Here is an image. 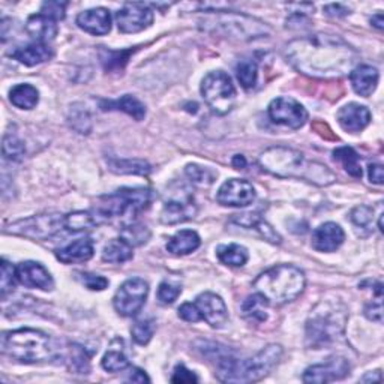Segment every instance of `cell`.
Masks as SVG:
<instances>
[{"label":"cell","instance_id":"20","mask_svg":"<svg viewBox=\"0 0 384 384\" xmlns=\"http://www.w3.org/2000/svg\"><path fill=\"white\" fill-rule=\"evenodd\" d=\"M338 122L341 125V128L351 134H356V132L363 131L369 123H371V111H369L365 106L356 104V102H351V104L344 106L336 114Z\"/></svg>","mask_w":384,"mask_h":384},{"label":"cell","instance_id":"25","mask_svg":"<svg viewBox=\"0 0 384 384\" xmlns=\"http://www.w3.org/2000/svg\"><path fill=\"white\" fill-rule=\"evenodd\" d=\"M94 254H95V245L92 239H79L69 243L68 246L59 249L56 253V257L59 261H62L65 264H72L91 260Z\"/></svg>","mask_w":384,"mask_h":384},{"label":"cell","instance_id":"39","mask_svg":"<svg viewBox=\"0 0 384 384\" xmlns=\"http://www.w3.org/2000/svg\"><path fill=\"white\" fill-rule=\"evenodd\" d=\"M185 173L188 176V179L198 186H209L216 181V177H218V173L213 171L212 168L200 167L197 164H188L185 168Z\"/></svg>","mask_w":384,"mask_h":384},{"label":"cell","instance_id":"1","mask_svg":"<svg viewBox=\"0 0 384 384\" xmlns=\"http://www.w3.org/2000/svg\"><path fill=\"white\" fill-rule=\"evenodd\" d=\"M284 56L303 76L321 80L347 76L359 61V53L347 41L326 34L293 39L287 44Z\"/></svg>","mask_w":384,"mask_h":384},{"label":"cell","instance_id":"55","mask_svg":"<svg viewBox=\"0 0 384 384\" xmlns=\"http://www.w3.org/2000/svg\"><path fill=\"white\" fill-rule=\"evenodd\" d=\"M128 381H132V383H144V381H151V378L147 377V374L144 371H141V369L132 368L131 373H129V377H128Z\"/></svg>","mask_w":384,"mask_h":384},{"label":"cell","instance_id":"3","mask_svg":"<svg viewBox=\"0 0 384 384\" xmlns=\"http://www.w3.org/2000/svg\"><path fill=\"white\" fill-rule=\"evenodd\" d=\"M260 167L281 179H302L317 186H329L336 181V176L324 164L308 161L303 153L284 146L271 147L261 153Z\"/></svg>","mask_w":384,"mask_h":384},{"label":"cell","instance_id":"32","mask_svg":"<svg viewBox=\"0 0 384 384\" xmlns=\"http://www.w3.org/2000/svg\"><path fill=\"white\" fill-rule=\"evenodd\" d=\"M216 256L219 261L230 266V268H242V266L246 264L249 254L248 249L245 246H241L238 243H231V245H223L216 249Z\"/></svg>","mask_w":384,"mask_h":384},{"label":"cell","instance_id":"38","mask_svg":"<svg viewBox=\"0 0 384 384\" xmlns=\"http://www.w3.org/2000/svg\"><path fill=\"white\" fill-rule=\"evenodd\" d=\"M131 50L128 51H111V50H102L101 51V62L102 66L107 72H119L128 64V59L131 56Z\"/></svg>","mask_w":384,"mask_h":384},{"label":"cell","instance_id":"14","mask_svg":"<svg viewBox=\"0 0 384 384\" xmlns=\"http://www.w3.org/2000/svg\"><path fill=\"white\" fill-rule=\"evenodd\" d=\"M350 363L345 358L341 356H333L329 358L328 360H324L323 363L309 366L306 371L303 373L302 380L305 383H332L343 380L350 374Z\"/></svg>","mask_w":384,"mask_h":384},{"label":"cell","instance_id":"40","mask_svg":"<svg viewBox=\"0 0 384 384\" xmlns=\"http://www.w3.org/2000/svg\"><path fill=\"white\" fill-rule=\"evenodd\" d=\"M69 368L76 374H89L91 371V354L84 347L72 345L69 356Z\"/></svg>","mask_w":384,"mask_h":384},{"label":"cell","instance_id":"34","mask_svg":"<svg viewBox=\"0 0 384 384\" xmlns=\"http://www.w3.org/2000/svg\"><path fill=\"white\" fill-rule=\"evenodd\" d=\"M108 167L111 171L119 174H149L151 166L141 159H110Z\"/></svg>","mask_w":384,"mask_h":384},{"label":"cell","instance_id":"51","mask_svg":"<svg viewBox=\"0 0 384 384\" xmlns=\"http://www.w3.org/2000/svg\"><path fill=\"white\" fill-rule=\"evenodd\" d=\"M179 317L188 323H197L203 320L197 305L191 302H186L179 308Z\"/></svg>","mask_w":384,"mask_h":384},{"label":"cell","instance_id":"10","mask_svg":"<svg viewBox=\"0 0 384 384\" xmlns=\"http://www.w3.org/2000/svg\"><path fill=\"white\" fill-rule=\"evenodd\" d=\"M65 227L61 213H41L16 221L6 227V233L32 241H47Z\"/></svg>","mask_w":384,"mask_h":384},{"label":"cell","instance_id":"12","mask_svg":"<svg viewBox=\"0 0 384 384\" xmlns=\"http://www.w3.org/2000/svg\"><path fill=\"white\" fill-rule=\"evenodd\" d=\"M271 121L290 129H299L308 121V111L296 99L279 96L271 102L268 108Z\"/></svg>","mask_w":384,"mask_h":384},{"label":"cell","instance_id":"27","mask_svg":"<svg viewBox=\"0 0 384 384\" xmlns=\"http://www.w3.org/2000/svg\"><path fill=\"white\" fill-rule=\"evenodd\" d=\"M104 110H119L126 113L128 116L134 117L136 121H143L146 117V107L140 99L132 95H123L119 99L114 101H102V106Z\"/></svg>","mask_w":384,"mask_h":384},{"label":"cell","instance_id":"54","mask_svg":"<svg viewBox=\"0 0 384 384\" xmlns=\"http://www.w3.org/2000/svg\"><path fill=\"white\" fill-rule=\"evenodd\" d=\"M324 11H326V14L330 17H344L347 14H350V9L341 4H332L324 6Z\"/></svg>","mask_w":384,"mask_h":384},{"label":"cell","instance_id":"31","mask_svg":"<svg viewBox=\"0 0 384 384\" xmlns=\"http://www.w3.org/2000/svg\"><path fill=\"white\" fill-rule=\"evenodd\" d=\"M333 158L344 167V170L350 176L356 177V179H360L363 174L362 166H360V156L358 155L356 151L353 149V147H348V146L338 147V149L333 151Z\"/></svg>","mask_w":384,"mask_h":384},{"label":"cell","instance_id":"44","mask_svg":"<svg viewBox=\"0 0 384 384\" xmlns=\"http://www.w3.org/2000/svg\"><path fill=\"white\" fill-rule=\"evenodd\" d=\"M2 152L4 156L9 161H21L26 153V147L24 143L16 134H6L4 137Z\"/></svg>","mask_w":384,"mask_h":384},{"label":"cell","instance_id":"46","mask_svg":"<svg viewBox=\"0 0 384 384\" xmlns=\"http://www.w3.org/2000/svg\"><path fill=\"white\" fill-rule=\"evenodd\" d=\"M69 122H71V126L77 132H80V134H89V131H91V126H92L91 116H89L87 110H84V107L77 108V106H74L71 110Z\"/></svg>","mask_w":384,"mask_h":384},{"label":"cell","instance_id":"57","mask_svg":"<svg viewBox=\"0 0 384 384\" xmlns=\"http://www.w3.org/2000/svg\"><path fill=\"white\" fill-rule=\"evenodd\" d=\"M380 380H381V371H374L373 374L369 373V374H366V375L362 378V381H363V383H369V381H380Z\"/></svg>","mask_w":384,"mask_h":384},{"label":"cell","instance_id":"28","mask_svg":"<svg viewBox=\"0 0 384 384\" xmlns=\"http://www.w3.org/2000/svg\"><path fill=\"white\" fill-rule=\"evenodd\" d=\"M9 101L12 106L21 110H32L38 106L39 102V92L38 89L32 84H17L11 89Z\"/></svg>","mask_w":384,"mask_h":384},{"label":"cell","instance_id":"17","mask_svg":"<svg viewBox=\"0 0 384 384\" xmlns=\"http://www.w3.org/2000/svg\"><path fill=\"white\" fill-rule=\"evenodd\" d=\"M17 281L27 288H39L50 291L54 287L50 272L36 261H23L16 268Z\"/></svg>","mask_w":384,"mask_h":384},{"label":"cell","instance_id":"30","mask_svg":"<svg viewBox=\"0 0 384 384\" xmlns=\"http://www.w3.org/2000/svg\"><path fill=\"white\" fill-rule=\"evenodd\" d=\"M268 308H269V300L264 296H261L260 293H257L243 300L242 314L248 321L260 324L268 320Z\"/></svg>","mask_w":384,"mask_h":384},{"label":"cell","instance_id":"41","mask_svg":"<svg viewBox=\"0 0 384 384\" xmlns=\"http://www.w3.org/2000/svg\"><path fill=\"white\" fill-rule=\"evenodd\" d=\"M350 219H351V223L354 224V227H356L358 230L366 231L365 234H369L373 231L374 209L369 208V206H358L356 209L351 211Z\"/></svg>","mask_w":384,"mask_h":384},{"label":"cell","instance_id":"22","mask_svg":"<svg viewBox=\"0 0 384 384\" xmlns=\"http://www.w3.org/2000/svg\"><path fill=\"white\" fill-rule=\"evenodd\" d=\"M378 80H380L378 71L369 65L356 66L350 72V81L353 86V91L363 98L371 96L375 92Z\"/></svg>","mask_w":384,"mask_h":384},{"label":"cell","instance_id":"33","mask_svg":"<svg viewBox=\"0 0 384 384\" xmlns=\"http://www.w3.org/2000/svg\"><path fill=\"white\" fill-rule=\"evenodd\" d=\"M132 258V246L122 238L108 242L102 251V260L111 264H122Z\"/></svg>","mask_w":384,"mask_h":384},{"label":"cell","instance_id":"8","mask_svg":"<svg viewBox=\"0 0 384 384\" xmlns=\"http://www.w3.org/2000/svg\"><path fill=\"white\" fill-rule=\"evenodd\" d=\"M152 201V191L144 188H122L111 196L99 198L96 213L102 218H121L126 213H138Z\"/></svg>","mask_w":384,"mask_h":384},{"label":"cell","instance_id":"19","mask_svg":"<svg viewBox=\"0 0 384 384\" xmlns=\"http://www.w3.org/2000/svg\"><path fill=\"white\" fill-rule=\"evenodd\" d=\"M345 241L344 230L335 223L321 224L313 233L311 245L318 253H335Z\"/></svg>","mask_w":384,"mask_h":384},{"label":"cell","instance_id":"45","mask_svg":"<svg viewBox=\"0 0 384 384\" xmlns=\"http://www.w3.org/2000/svg\"><path fill=\"white\" fill-rule=\"evenodd\" d=\"M16 268L9 261L2 260V276H0V294H2V299H6L8 294H11L14 288H16Z\"/></svg>","mask_w":384,"mask_h":384},{"label":"cell","instance_id":"35","mask_svg":"<svg viewBox=\"0 0 384 384\" xmlns=\"http://www.w3.org/2000/svg\"><path fill=\"white\" fill-rule=\"evenodd\" d=\"M98 226L96 216L91 212H72L65 216V228L72 233H79V231H89Z\"/></svg>","mask_w":384,"mask_h":384},{"label":"cell","instance_id":"2","mask_svg":"<svg viewBox=\"0 0 384 384\" xmlns=\"http://www.w3.org/2000/svg\"><path fill=\"white\" fill-rule=\"evenodd\" d=\"M216 344L204 343L206 356L215 362L216 377L223 383H256L269 375L283 359L284 350L278 344H271L258 351L254 358L238 359L228 350L216 348Z\"/></svg>","mask_w":384,"mask_h":384},{"label":"cell","instance_id":"37","mask_svg":"<svg viewBox=\"0 0 384 384\" xmlns=\"http://www.w3.org/2000/svg\"><path fill=\"white\" fill-rule=\"evenodd\" d=\"M121 238L128 242L132 248L134 246H141L144 243L149 242L151 239V230L147 228L144 224H129L125 226L121 231Z\"/></svg>","mask_w":384,"mask_h":384},{"label":"cell","instance_id":"53","mask_svg":"<svg viewBox=\"0 0 384 384\" xmlns=\"http://www.w3.org/2000/svg\"><path fill=\"white\" fill-rule=\"evenodd\" d=\"M368 176L369 181L375 185H383L384 182V171L383 167L380 164H371L368 167Z\"/></svg>","mask_w":384,"mask_h":384},{"label":"cell","instance_id":"56","mask_svg":"<svg viewBox=\"0 0 384 384\" xmlns=\"http://www.w3.org/2000/svg\"><path fill=\"white\" fill-rule=\"evenodd\" d=\"M371 24H373L375 29H378V31H381L383 24H384L383 14H381V12H378V14H375V16H373V19H371Z\"/></svg>","mask_w":384,"mask_h":384},{"label":"cell","instance_id":"21","mask_svg":"<svg viewBox=\"0 0 384 384\" xmlns=\"http://www.w3.org/2000/svg\"><path fill=\"white\" fill-rule=\"evenodd\" d=\"M77 26L81 29V31L95 35V36L107 35L111 31L110 11L106 8L87 9L79 14Z\"/></svg>","mask_w":384,"mask_h":384},{"label":"cell","instance_id":"23","mask_svg":"<svg viewBox=\"0 0 384 384\" xmlns=\"http://www.w3.org/2000/svg\"><path fill=\"white\" fill-rule=\"evenodd\" d=\"M11 56L26 66H36V65H41L44 62H49L50 59L54 56V53L47 46V44L34 42V44H29V46L14 50V53H11Z\"/></svg>","mask_w":384,"mask_h":384},{"label":"cell","instance_id":"24","mask_svg":"<svg viewBox=\"0 0 384 384\" xmlns=\"http://www.w3.org/2000/svg\"><path fill=\"white\" fill-rule=\"evenodd\" d=\"M26 32L34 38L36 42L47 44L53 41L57 35V24L54 20L44 16V14H35L26 21Z\"/></svg>","mask_w":384,"mask_h":384},{"label":"cell","instance_id":"7","mask_svg":"<svg viewBox=\"0 0 384 384\" xmlns=\"http://www.w3.org/2000/svg\"><path fill=\"white\" fill-rule=\"evenodd\" d=\"M209 12L204 17L203 24L208 31L216 32L227 38H234L239 41H253L263 36H269L271 27L264 21L245 16L238 12L227 11H206Z\"/></svg>","mask_w":384,"mask_h":384},{"label":"cell","instance_id":"42","mask_svg":"<svg viewBox=\"0 0 384 384\" xmlns=\"http://www.w3.org/2000/svg\"><path fill=\"white\" fill-rule=\"evenodd\" d=\"M102 368L108 373H122L129 368V360L122 350L111 348L102 358Z\"/></svg>","mask_w":384,"mask_h":384},{"label":"cell","instance_id":"50","mask_svg":"<svg viewBox=\"0 0 384 384\" xmlns=\"http://www.w3.org/2000/svg\"><path fill=\"white\" fill-rule=\"evenodd\" d=\"M198 377L189 371L185 365H177L171 377V383H197Z\"/></svg>","mask_w":384,"mask_h":384},{"label":"cell","instance_id":"52","mask_svg":"<svg viewBox=\"0 0 384 384\" xmlns=\"http://www.w3.org/2000/svg\"><path fill=\"white\" fill-rule=\"evenodd\" d=\"M381 299L383 298H377L375 302L369 303L365 308V315H366V318H369L371 321H375V323H381L383 321V303H381Z\"/></svg>","mask_w":384,"mask_h":384},{"label":"cell","instance_id":"58","mask_svg":"<svg viewBox=\"0 0 384 384\" xmlns=\"http://www.w3.org/2000/svg\"><path fill=\"white\" fill-rule=\"evenodd\" d=\"M233 166H234L236 168H245V167H246L245 156H242V155H236L234 159H233Z\"/></svg>","mask_w":384,"mask_h":384},{"label":"cell","instance_id":"49","mask_svg":"<svg viewBox=\"0 0 384 384\" xmlns=\"http://www.w3.org/2000/svg\"><path fill=\"white\" fill-rule=\"evenodd\" d=\"M81 283L89 288L94 291H101L106 290L108 287V279L101 276V275H92V273H79Z\"/></svg>","mask_w":384,"mask_h":384},{"label":"cell","instance_id":"43","mask_svg":"<svg viewBox=\"0 0 384 384\" xmlns=\"http://www.w3.org/2000/svg\"><path fill=\"white\" fill-rule=\"evenodd\" d=\"M155 333V323L152 320H138L131 329L132 339L138 345H147Z\"/></svg>","mask_w":384,"mask_h":384},{"label":"cell","instance_id":"6","mask_svg":"<svg viewBox=\"0 0 384 384\" xmlns=\"http://www.w3.org/2000/svg\"><path fill=\"white\" fill-rule=\"evenodd\" d=\"M347 309L341 302H320L306 321V344L313 348L326 347L345 329Z\"/></svg>","mask_w":384,"mask_h":384},{"label":"cell","instance_id":"47","mask_svg":"<svg viewBox=\"0 0 384 384\" xmlns=\"http://www.w3.org/2000/svg\"><path fill=\"white\" fill-rule=\"evenodd\" d=\"M182 293L181 286H176L173 283H162L158 288V300L164 305H171L177 298H179V294Z\"/></svg>","mask_w":384,"mask_h":384},{"label":"cell","instance_id":"26","mask_svg":"<svg viewBox=\"0 0 384 384\" xmlns=\"http://www.w3.org/2000/svg\"><path fill=\"white\" fill-rule=\"evenodd\" d=\"M201 245L200 236L192 230L177 231L167 243V251L173 256H188L197 251Z\"/></svg>","mask_w":384,"mask_h":384},{"label":"cell","instance_id":"4","mask_svg":"<svg viewBox=\"0 0 384 384\" xmlns=\"http://www.w3.org/2000/svg\"><path fill=\"white\" fill-rule=\"evenodd\" d=\"M2 350L9 359L27 365L51 362L57 353L47 333L27 328L4 333Z\"/></svg>","mask_w":384,"mask_h":384},{"label":"cell","instance_id":"13","mask_svg":"<svg viewBox=\"0 0 384 384\" xmlns=\"http://www.w3.org/2000/svg\"><path fill=\"white\" fill-rule=\"evenodd\" d=\"M116 23L122 34H138L153 23V11L147 4H126L116 12Z\"/></svg>","mask_w":384,"mask_h":384},{"label":"cell","instance_id":"15","mask_svg":"<svg viewBox=\"0 0 384 384\" xmlns=\"http://www.w3.org/2000/svg\"><path fill=\"white\" fill-rule=\"evenodd\" d=\"M256 188L245 179H230L219 188L216 201L230 208H246L256 200Z\"/></svg>","mask_w":384,"mask_h":384},{"label":"cell","instance_id":"11","mask_svg":"<svg viewBox=\"0 0 384 384\" xmlns=\"http://www.w3.org/2000/svg\"><path fill=\"white\" fill-rule=\"evenodd\" d=\"M147 294H149V284L141 278H132L116 291L113 298V306L117 313L123 317H132L144 306Z\"/></svg>","mask_w":384,"mask_h":384},{"label":"cell","instance_id":"9","mask_svg":"<svg viewBox=\"0 0 384 384\" xmlns=\"http://www.w3.org/2000/svg\"><path fill=\"white\" fill-rule=\"evenodd\" d=\"M201 95L208 107L219 116L228 114L236 104V87L224 71H213L204 77Z\"/></svg>","mask_w":384,"mask_h":384},{"label":"cell","instance_id":"36","mask_svg":"<svg viewBox=\"0 0 384 384\" xmlns=\"http://www.w3.org/2000/svg\"><path fill=\"white\" fill-rule=\"evenodd\" d=\"M236 76L243 89H254L258 81V66L253 59H243L236 65Z\"/></svg>","mask_w":384,"mask_h":384},{"label":"cell","instance_id":"29","mask_svg":"<svg viewBox=\"0 0 384 384\" xmlns=\"http://www.w3.org/2000/svg\"><path fill=\"white\" fill-rule=\"evenodd\" d=\"M236 223L242 227L256 230L264 241H268L273 245H279L281 243V236L268 224L266 221H263L260 216L253 215V213H245V215H238L236 218Z\"/></svg>","mask_w":384,"mask_h":384},{"label":"cell","instance_id":"16","mask_svg":"<svg viewBox=\"0 0 384 384\" xmlns=\"http://www.w3.org/2000/svg\"><path fill=\"white\" fill-rule=\"evenodd\" d=\"M196 305L201 314V318L211 324L212 328L221 329L226 326V323L228 321V309L223 298L215 293L206 291L197 298Z\"/></svg>","mask_w":384,"mask_h":384},{"label":"cell","instance_id":"18","mask_svg":"<svg viewBox=\"0 0 384 384\" xmlns=\"http://www.w3.org/2000/svg\"><path fill=\"white\" fill-rule=\"evenodd\" d=\"M197 215V206L191 196L173 198L167 201L161 212V223L166 226H174L185 223Z\"/></svg>","mask_w":384,"mask_h":384},{"label":"cell","instance_id":"5","mask_svg":"<svg viewBox=\"0 0 384 384\" xmlns=\"http://www.w3.org/2000/svg\"><path fill=\"white\" fill-rule=\"evenodd\" d=\"M305 273L291 264H278L263 272L254 283L257 293L275 305H286L296 300L305 291Z\"/></svg>","mask_w":384,"mask_h":384},{"label":"cell","instance_id":"48","mask_svg":"<svg viewBox=\"0 0 384 384\" xmlns=\"http://www.w3.org/2000/svg\"><path fill=\"white\" fill-rule=\"evenodd\" d=\"M66 5L68 4L65 2H46L41 8V14H44V16L54 21L64 20L65 12H66Z\"/></svg>","mask_w":384,"mask_h":384}]
</instances>
